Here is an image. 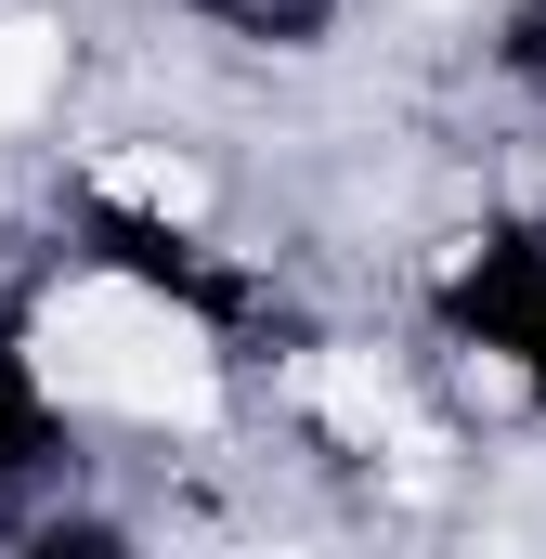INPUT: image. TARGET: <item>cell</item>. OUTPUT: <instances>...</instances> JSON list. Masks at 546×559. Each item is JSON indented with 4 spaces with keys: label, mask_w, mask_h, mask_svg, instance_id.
<instances>
[{
    "label": "cell",
    "mask_w": 546,
    "mask_h": 559,
    "mask_svg": "<svg viewBox=\"0 0 546 559\" xmlns=\"http://www.w3.org/2000/svg\"><path fill=\"white\" fill-rule=\"evenodd\" d=\"M66 79H79V39H66V13H0V143L39 131L52 105H66Z\"/></svg>",
    "instance_id": "2"
},
{
    "label": "cell",
    "mask_w": 546,
    "mask_h": 559,
    "mask_svg": "<svg viewBox=\"0 0 546 559\" xmlns=\"http://www.w3.org/2000/svg\"><path fill=\"white\" fill-rule=\"evenodd\" d=\"M26 378L52 417L131 429V442H209L235 404L222 325L169 274H131V261H79L26 299Z\"/></svg>",
    "instance_id": "1"
}]
</instances>
